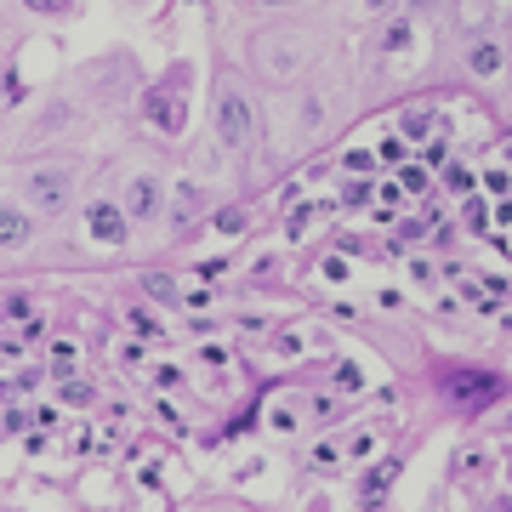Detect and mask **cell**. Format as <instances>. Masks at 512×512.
Returning <instances> with one entry per match:
<instances>
[{
  "instance_id": "cell-7",
  "label": "cell",
  "mask_w": 512,
  "mask_h": 512,
  "mask_svg": "<svg viewBox=\"0 0 512 512\" xmlns=\"http://www.w3.org/2000/svg\"><path fill=\"white\" fill-rule=\"evenodd\" d=\"M336 461H342V450H336V444H319V450H313V467H319V473H330Z\"/></svg>"
},
{
  "instance_id": "cell-8",
  "label": "cell",
  "mask_w": 512,
  "mask_h": 512,
  "mask_svg": "<svg viewBox=\"0 0 512 512\" xmlns=\"http://www.w3.org/2000/svg\"><path fill=\"white\" fill-rule=\"evenodd\" d=\"M74 359H80V353H74V342H57V348H52V365L57 370H74Z\"/></svg>"
},
{
  "instance_id": "cell-13",
  "label": "cell",
  "mask_w": 512,
  "mask_h": 512,
  "mask_svg": "<svg viewBox=\"0 0 512 512\" xmlns=\"http://www.w3.org/2000/svg\"><path fill=\"white\" fill-rule=\"evenodd\" d=\"M410 6H427V0H410Z\"/></svg>"
},
{
  "instance_id": "cell-2",
  "label": "cell",
  "mask_w": 512,
  "mask_h": 512,
  "mask_svg": "<svg viewBox=\"0 0 512 512\" xmlns=\"http://www.w3.org/2000/svg\"><path fill=\"white\" fill-rule=\"evenodd\" d=\"M86 228H92V239L97 245H126V211L120 205H109V200H97L92 211H86Z\"/></svg>"
},
{
  "instance_id": "cell-11",
  "label": "cell",
  "mask_w": 512,
  "mask_h": 512,
  "mask_svg": "<svg viewBox=\"0 0 512 512\" xmlns=\"http://www.w3.org/2000/svg\"><path fill=\"white\" fill-rule=\"evenodd\" d=\"M399 183H404V188H410V194H421V188H427V177H421V171H416V165H410V171H404V177H399Z\"/></svg>"
},
{
  "instance_id": "cell-3",
  "label": "cell",
  "mask_w": 512,
  "mask_h": 512,
  "mask_svg": "<svg viewBox=\"0 0 512 512\" xmlns=\"http://www.w3.org/2000/svg\"><path fill=\"white\" fill-rule=\"evenodd\" d=\"M29 194H35V205L57 211V205H69V177L63 171H40L35 183H29Z\"/></svg>"
},
{
  "instance_id": "cell-4",
  "label": "cell",
  "mask_w": 512,
  "mask_h": 512,
  "mask_svg": "<svg viewBox=\"0 0 512 512\" xmlns=\"http://www.w3.org/2000/svg\"><path fill=\"white\" fill-rule=\"evenodd\" d=\"M126 205L137 211V217H154V211H160V183H154V177H131Z\"/></svg>"
},
{
  "instance_id": "cell-6",
  "label": "cell",
  "mask_w": 512,
  "mask_h": 512,
  "mask_svg": "<svg viewBox=\"0 0 512 512\" xmlns=\"http://www.w3.org/2000/svg\"><path fill=\"white\" fill-rule=\"evenodd\" d=\"M467 63H473V74H495L501 69V46L495 40H478L473 52H467Z\"/></svg>"
},
{
  "instance_id": "cell-10",
  "label": "cell",
  "mask_w": 512,
  "mask_h": 512,
  "mask_svg": "<svg viewBox=\"0 0 512 512\" xmlns=\"http://www.w3.org/2000/svg\"><path fill=\"white\" fill-rule=\"evenodd\" d=\"M23 6H29V12H46V18H52V12H63L69 0H23Z\"/></svg>"
},
{
  "instance_id": "cell-12",
  "label": "cell",
  "mask_w": 512,
  "mask_h": 512,
  "mask_svg": "<svg viewBox=\"0 0 512 512\" xmlns=\"http://www.w3.org/2000/svg\"><path fill=\"white\" fill-rule=\"evenodd\" d=\"M262 6H285V0H262Z\"/></svg>"
},
{
  "instance_id": "cell-14",
  "label": "cell",
  "mask_w": 512,
  "mask_h": 512,
  "mask_svg": "<svg viewBox=\"0 0 512 512\" xmlns=\"http://www.w3.org/2000/svg\"><path fill=\"white\" fill-rule=\"evenodd\" d=\"M507 63H512V52H507Z\"/></svg>"
},
{
  "instance_id": "cell-1",
  "label": "cell",
  "mask_w": 512,
  "mask_h": 512,
  "mask_svg": "<svg viewBox=\"0 0 512 512\" xmlns=\"http://www.w3.org/2000/svg\"><path fill=\"white\" fill-rule=\"evenodd\" d=\"M217 131L228 148H251L256 143V109L251 97L239 92V86H222L217 92Z\"/></svg>"
},
{
  "instance_id": "cell-5",
  "label": "cell",
  "mask_w": 512,
  "mask_h": 512,
  "mask_svg": "<svg viewBox=\"0 0 512 512\" xmlns=\"http://www.w3.org/2000/svg\"><path fill=\"white\" fill-rule=\"evenodd\" d=\"M23 239H29V217L12 211V205H0V251H12V245H23Z\"/></svg>"
},
{
  "instance_id": "cell-9",
  "label": "cell",
  "mask_w": 512,
  "mask_h": 512,
  "mask_svg": "<svg viewBox=\"0 0 512 512\" xmlns=\"http://www.w3.org/2000/svg\"><path fill=\"white\" fill-rule=\"evenodd\" d=\"M148 291H154V296H165V302H171V296H177V285H171V279H165V274H148Z\"/></svg>"
}]
</instances>
